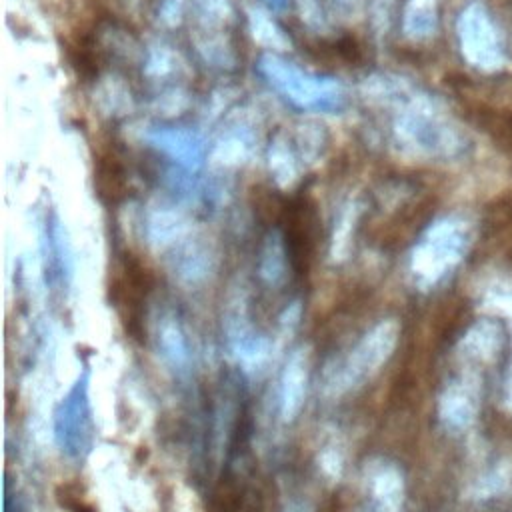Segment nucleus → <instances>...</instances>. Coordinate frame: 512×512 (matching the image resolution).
<instances>
[{
	"label": "nucleus",
	"mask_w": 512,
	"mask_h": 512,
	"mask_svg": "<svg viewBox=\"0 0 512 512\" xmlns=\"http://www.w3.org/2000/svg\"><path fill=\"white\" fill-rule=\"evenodd\" d=\"M456 38L462 58L474 70L494 74L506 66L504 38L486 4L474 0L462 8L456 20Z\"/></svg>",
	"instance_id": "6"
},
{
	"label": "nucleus",
	"mask_w": 512,
	"mask_h": 512,
	"mask_svg": "<svg viewBox=\"0 0 512 512\" xmlns=\"http://www.w3.org/2000/svg\"><path fill=\"white\" fill-rule=\"evenodd\" d=\"M390 104L396 108L394 140L406 154L426 160H452L464 154L468 140L462 128L434 96L404 82Z\"/></svg>",
	"instance_id": "1"
},
{
	"label": "nucleus",
	"mask_w": 512,
	"mask_h": 512,
	"mask_svg": "<svg viewBox=\"0 0 512 512\" xmlns=\"http://www.w3.org/2000/svg\"><path fill=\"white\" fill-rule=\"evenodd\" d=\"M320 462H322V464H320L322 470H324L330 478L338 476L340 470H342V458H340V454H338L336 450H326V452L322 454Z\"/></svg>",
	"instance_id": "30"
},
{
	"label": "nucleus",
	"mask_w": 512,
	"mask_h": 512,
	"mask_svg": "<svg viewBox=\"0 0 512 512\" xmlns=\"http://www.w3.org/2000/svg\"><path fill=\"white\" fill-rule=\"evenodd\" d=\"M364 492L370 512H400L404 502L402 470L388 460H370L364 466Z\"/></svg>",
	"instance_id": "9"
},
{
	"label": "nucleus",
	"mask_w": 512,
	"mask_h": 512,
	"mask_svg": "<svg viewBox=\"0 0 512 512\" xmlns=\"http://www.w3.org/2000/svg\"><path fill=\"white\" fill-rule=\"evenodd\" d=\"M222 326L228 352L236 364L248 374H260L272 358V340L254 328L242 290L228 298Z\"/></svg>",
	"instance_id": "7"
},
{
	"label": "nucleus",
	"mask_w": 512,
	"mask_h": 512,
	"mask_svg": "<svg viewBox=\"0 0 512 512\" xmlns=\"http://www.w3.org/2000/svg\"><path fill=\"white\" fill-rule=\"evenodd\" d=\"M174 68V58L172 52L166 46H154L148 52V60H146V74L152 78H160L170 74Z\"/></svg>",
	"instance_id": "26"
},
{
	"label": "nucleus",
	"mask_w": 512,
	"mask_h": 512,
	"mask_svg": "<svg viewBox=\"0 0 512 512\" xmlns=\"http://www.w3.org/2000/svg\"><path fill=\"white\" fill-rule=\"evenodd\" d=\"M480 304L498 318H504L512 330V276H490L480 290Z\"/></svg>",
	"instance_id": "22"
},
{
	"label": "nucleus",
	"mask_w": 512,
	"mask_h": 512,
	"mask_svg": "<svg viewBox=\"0 0 512 512\" xmlns=\"http://www.w3.org/2000/svg\"><path fill=\"white\" fill-rule=\"evenodd\" d=\"M2 504H4V512H28L24 498L18 494L16 486H12V482H10L8 476H6V480H4V498H2Z\"/></svg>",
	"instance_id": "28"
},
{
	"label": "nucleus",
	"mask_w": 512,
	"mask_h": 512,
	"mask_svg": "<svg viewBox=\"0 0 512 512\" xmlns=\"http://www.w3.org/2000/svg\"><path fill=\"white\" fill-rule=\"evenodd\" d=\"M268 4H272V8H284V4H286V0H266Z\"/></svg>",
	"instance_id": "34"
},
{
	"label": "nucleus",
	"mask_w": 512,
	"mask_h": 512,
	"mask_svg": "<svg viewBox=\"0 0 512 512\" xmlns=\"http://www.w3.org/2000/svg\"><path fill=\"white\" fill-rule=\"evenodd\" d=\"M254 140H256V134L246 114L232 116L226 128L222 130L220 138L216 140V146H214L216 162H220L222 166L240 164L250 156L254 148Z\"/></svg>",
	"instance_id": "18"
},
{
	"label": "nucleus",
	"mask_w": 512,
	"mask_h": 512,
	"mask_svg": "<svg viewBox=\"0 0 512 512\" xmlns=\"http://www.w3.org/2000/svg\"><path fill=\"white\" fill-rule=\"evenodd\" d=\"M154 346L160 360L172 370L178 378H186L190 374L192 352L188 344V336L174 314H164L156 322Z\"/></svg>",
	"instance_id": "14"
},
{
	"label": "nucleus",
	"mask_w": 512,
	"mask_h": 512,
	"mask_svg": "<svg viewBox=\"0 0 512 512\" xmlns=\"http://www.w3.org/2000/svg\"><path fill=\"white\" fill-rule=\"evenodd\" d=\"M144 140L174 160L184 170H198L204 162V140L196 130L190 128H174V126H156L144 132Z\"/></svg>",
	"instance_id": "11"
},
{
	"label": "nucleus",
	"mask_w": 512,
	"mask_h": 512,
	"mask_svg": "<svg viewBox=\"0 0 512 512\" xmlns=\"http://www.w3.org/2000/svg\"><path fill=\"white\" fill-rule=\"evenodd\" d=\"M196 14L202 28L208 30L232 16V0H198Z\"/></svg>",
	"instance_id": "25"
},
{
	"label": "nucleus",
	"mask_w": 512,
	"mask_h": 512,
	"mask_svg": "<svg viewBox=\"0 0 512 512\" xmlns=\"http://www.w3.org/2000/svg\"><path fill=\"white\" fill-rule=\"evenodd\" d=\"M468 498L476 504H492L512 494V454L492 456L470 480Z\"/></svg>",
	"instance_id": "15"
},
{
	"label": "nucleus",
	"mask_w": 512,
	"mask_h": 512,
	"mask_svg": "<svg viewBox=\"0 0 512 512\" xmlns=\"http://www.w3.org/2000/svg\"><path fill=\"white\" fill-rule=\"evenodd\" d=\"M186 236L188 222L176 206L166 202L150 206V210L146 212V238L154 248L172 250Z\"/></svg>",
	"instance_id": "17"
},
{
	"label": "nucleus",
	"mask_w": 512,
	"mask_h": 512,
	"mask_svg": "<svg viewBox=\"0 0 512 512\" xmlns=\"http://www.w3.org/2000/svg\"><path fill=\"white\" fill-rule=\"evenodd\" d=\"M474 244V222L450 212L434 218L414 242L408 256V274L420 292L440 286L464 262Z\"/></svg>",
	"instance_id": "2"
},
{
	"label": "nucleus",
	"mask_w": 512,
	"mask_h": 512,
	"mask_svg": "<svg viewBox=\"0 0 512 512\" xmlns=\"http://www.w3.org/2000/svg\"><path fill=\"white\" fill-rule=\"evenodd\" d=\"M212 250L202 238L186 236L172 248V272L182 284H200L212 270Z\"/></svg>",
	"instance_id": "16"
},
{
	"label": "nucleus",
	"mask_w": 512,
	"mask_h": 512,
	"mask_svg": "<svg viewBox=\"0 0 512 512\" xmlns=\"http://www.w3.org/2000/svg\"><path fill=\"white\" fill-rule=\"evenodd\" d=\"M310 374V356L304 346L294 348L280 372L278 382V406L284 422H294L306 402Z\"/></svg>",
	"instance_id": "13"
},
{
	"label": "nucleus",
	"mask_w": 512,
	"mask_h": 512,
	"mask_svg": "<svg viewBox=\"0 0 512 512\" xmlns=\"http://www.w3.org/2000/svg\"><path fill=\"white\" fill-rule=\"evenodd\" d=\"M398 340L400 324L396 318L376 322L344 356H334L324 364L322 394L340 398L362 386L390 360Z\"/></svg>",
	"instance_id": "3"
},
{
	"label": "nucleus",
	"mask_w": 512,
	"mask_h": 512,
	"mask_svg": "<svg viewBox=\"0 0 512 512\" xmlns=\"http://www.w3.org/2000/svg\"><path fill=\"white\" fill-rule=\"evenodd\" d=\"M54 442L70 460H84L94 446L96 424L90 400V366L78 372L68 392L58 400L52 416Z\"/></svg>",
	"instance_id": "5"
},
{
	"label": "nucleus",
	"mask_w": 512,
	"mask_h": 512,
	"mask_svg": "<svg viewBox=\"0 0 512 512\" xmlns=\"http://www.w3.org/2000/svg\"><path fill=\"white\" fill-rule=\"evenodd\" d=\"M258 72L298 110L334 112L344 104V88L336 78L302 70L274 52L260 56Z\"/></svg>",
	"instance_id": "4"
},
{
	"label": "nucleus",
	"mask_w": 512,
	"mask_h": 512,
	"mask_svg": "<svg viewBox=\"0 0 512 512\" xmlns=\"http://www.w3.org/2000/svg\"><path fill=\"white\" fill-rule=\"evenodd\" d=\"M284 512H308V508L302 506V504H290Z\"/></svg>",
	"instance_id": "33"
},
{
	"label": "nucleus",
	"mask_w": 512,
	"mask_h": 512,
	"mask_svg": "<svg viewBox=\"0 0 512 512\" xmlns=\"http://www.w3.org/2000/svg\"><path fill=\"white\" fill-rule=\"evenodd\" d=\"M402 30L412 42H426L438 30V2L436 0H406L402 12Z\"/></svg>",
	"instance_id": "19"
},
{
	"label": "nucleus",
	"mask_w": 512,
	"mask_h": 512,
	"mask_svg": "<svg viewBox=\"0 0 512 512\" xmlns=\"http://www.w3.org/2000/svg\"><path fill=\"white\" fill-rule=\"evenodd\" d=\"M42 260L46 282L58 290H66L74 276V258L70 240L58 214L46 216L42 232Z\"/></svg>",
	"instance_id": "10"
},
{
	"label": "nucleus",
	"mask_w": 512,
	"mask_h": 512,
	"mask_svg": "<svg viewBox=\"0 0 512 512\" xmlns=\"http://www.w3.org/2000/svg\"><path fill=\"white\" fill-rule=\"evenodd\" d=\"M268 168L280 188H290L298 180V162L284 134H276L268 148Z\"/></svg>",
	"instance_id": "21"
},
{
	"label": "nucleus",
	"mask_w": 512,
	"mask_h": 512,
	"mask_svg": "<svg viewBox=\"0 0 512 512\" xmlns=\"http://www.w3.org/2000/svg\"><path fill=\"white\" fill-rule=\"evenodd\" d=\"M302 318V304L298 300H294L290 306L284 308V312L280 314V328L284 334H292Z\"/></svg>",
	"instance_id": "29"
},
{
	"label": "nucleus",
	"mask_w": 512,
	"mask_h": 512,
	"mask_svg": "<svg viewBox=\"0 0 512 512\" xmlns=\"http://www.w3.org/2000/svg\"><path fill=\"white\" fill-rule=\"evenodd\" d=\"M248 22L252 36L258 44L270 48V50H286L290 46V38L284 34V30L258 6L248 8Z\"/></svg>",
	"instance_id": "23"
},
{
	"label": "nucleus",
	"mask_w": 512,
	"mask_h": 512,
	"mask_svg": "<svg viewBox=\"0 0 512 512\" xmlns=\"http://www.w3.org/2000/svg\"><path fill=\"white\" fill-rule=\"evenodd\" d=\"M286 240L278 228H272L260 250V260H258V274L264 284L268 286H280L286 278Z\"/></svg>",
	"instance_id": "20"
},
{
	"label": "nucleus",
	"mask_w": 512,
	"mask_h": 512,
	"mask_svg": "<svg viewBox=\"0 0 512 512\" xmlns=\"http://www.w3.org/2000/svg\"><path fill=\"white\" fill-rule=\"evenodd\" d=\"M298 2V10H300V16H302V22L314 30H320L326 26V20H324V14H322V8H320V2L318 0H296Z\"/></svg>",
	"instance_id": "27"
},
{
	"label": "nucleus",
	"mask_w": 512,
	"mask_h": 512,
	"mask_svg": "<svg viewBox=\"0 0 512 512\" xmlns=\"http://www.w3.org/2000/svg\"><path fill=\"white\" fill-rule=\"evenodd\" d=\"M502 402H504V408L512 414V360H510L508 374H506V380H504V394H502Z\"/></svg>",
	"instance_id": "31"
},
{
	"label": "nucleus",
	"mask_w": 512,
	"mask_h": 512,
	"mask_svg": "<svg viewBox=\"0 0 512 512\" xmlns=\"http://www.w3.org/2000/svg\"><path fill=\"white\" fill-rule=\"evenodd\" d=\"M482 404V376L480 368L464 366L454 378H450L438 396V420L444 430L462 434L478 418Z\"/></svg>",
	"instance_id": "8"
},
{
	"label": "nucleus",
	"mask_w": 512,
	"mask_h": 512,
	"mask_svg": "<svg viewBox=\"0 0 512 512\" xmlns=\"http://www.w3.org/2000/svg\"><path fill=\"white\" fill-rule=\"evenodd\" d=\"M356 220H358V206L354 202H350L340 210V214L336 218L334 236H332V256L334 258H344Z\"/></svg>",
	"instance_id": "24"
},
{
	"label": "nucleus",
	"mask_w": 512,
	"mask_h": 512,
	"mask_svg": "<svg viewBox=\"0 0 512 512\" xmlns=\"http://www.w3.org/2000/svg\"><path fill=\"white\" fill-rule=\"evenodd\" d=\"M504 348V326L498 318H478L472 322L456 344V354L464 366L480 368L494 362Z\"/></svg>",
	"instance_id": "12"
},
{
	"label": "nucleus",
	"mask_w": 512,
	"mask_h": 512,
	"mask_svg": "<svg viewBox=\"0 0 512 512\" xmlns=\"http://www.w3.org/2000/svg\"><path fill=\"white\" fill-rule=\"evenodd\" d=\"M334 6L342 12V14H354L358 8H362L364 0H332Z\"/></svg>",
	"instance_id": "32"
}]
</instances>
